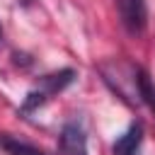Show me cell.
I'll use <instances>...</instances> for the list:
<instances>
[{"label":"cell","mask_w":155,"mask_h":155,"mask_svg":"<svg viewBox=\"0 0 155 155\" xmlns=\"http://www.w3.org/2000/svg\"><path fill=\"white\" fill-rule=\"evenodd\" d=\"M73 78H75V70H70V68L58 70V73H51V75H44V78L39 80V87H34V90L27 94V99H24V104H22V111H24V114H27V111H34V109L41 107L44 102H48L56 92L65 90V87L73 82Z\"/></svg>","instance_id":"1"},{"label":"cell","mask_w":155,"mask_h":155,"mask_svg":"<svg viewBox=\"0 0 155 155\" xmlns=\"http://www.w3.org/2000/svg\"><path fill=\"white\" fill-rule=\"evenodd\" d=\"M121 22L128 34L138 36L148 27V2L145 0H119Z\"/></svg>","instance_id":"2"},{"label":"cell","mask_w":155,"mask_h":155,"mask_svg":"<svg viewBox=\"0 0 155 155\" xmlns=\"http://www.w3.org/2000/svg\"><path fill=\"white\" fill-rule=\"evenodd\" d=\"M58 155H87V136L78 121L63 124L58 133Z\"/></svg>","instance_id":"3"},{"label":"cell","mask_w":155,"mask_h":155,"mask_svg":"<svg viewBox=\"0 0 155 155\" xmlns=\"http://www.w3.org/2000/svg\"><path fill=\"white\" fill-rule=\"evenodd\" d=\"M140 145H143V124H131L128 131L124 136H119L111 145V153L114 155H138L140 153Z\"/></svg>","instance_id":"4"},{"label":"cell","mask_w":155,"mask_h":155,"mask_svg":"<svg viewBox=\"0 0 155 155\" xmlns=\"http://www.w3.org/2000/svg\"><path fill=\"white\" fill-rule=\"evenodd\" d=\"M136 92H138V99L155 114V82L143 68L136 70Z\"/></svg>","instance_id":"5"},{"label":"cell","mask_w":155,"mask_h":155,"mask_svg":"<svg viewBox=\"0 0 155 155\" xmlns=\"http://www.w3.org/2000/svg\"><path fill=\"white\" fill-rule=\"evenodd\" d=\"M0 148L7 153V155H46L44 150L24 143V140H17V138H10V136H0Z\"/></svg>","instance_id":"6"},{"label":"cell","mask_w":155,"mask_h":155,"mask_svg":"<svg viewBox=\"0 0 155 155\" xmlns=\"http://www.w3.org/2000/svg\"><path fill=\"white\" fill-rule=\"evenodd\" d=\"M24 2H29V0H24Z\"/></svg>","instance_id":"7"}]
</instances>
